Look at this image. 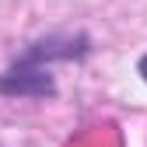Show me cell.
I'll return each mask as SVG.
<instances>
[{
  "label": "cell",
  "mask_w": 147,
  "mask_h": 147,
  "mask_svg": "<svg viewBox=\"0 0 147 147\" xmlns=\"http://www.w3.org/2000/svg\"><path fill=\"white\" fill-rule=\"evenodd\" d=\"M0 95H7V98H53L56 95V81H53L49 67L18 56L0 74Z\"/></svg>",
  "instance_id": "cell-1"
},
{
  "label": "cell",
  "mask_w": 147,
  "mask_h": 147,
  "mask_svg": "<svg viewBox=\"0 0 147 147\" xmlns=\"http://www.w3.org/2000/svg\"><path fill=\"white\" fill-rule=\"evenodd\" d=\"M88 53V35H49V39L32 42L21 56L32 63H53V60H81Z\"/></svg>",
  "instance_id": "cell-2"
},
{
  "label": "cell",
  "mask_w": 147,
  "mask_h": 147,
  "mask_svg": "<svg viewBox=\"0 0 147 147\" xmlns=\"http://www.w3.org/2000/svg\"><path fill=\"white\" fill-rule=\"evenodd\" d=\"M137 70H140V77H144V84H147V53L140 56V63H137Z\"/></svg>",
  "instance_id": "cell-3"
}]
</instances>
